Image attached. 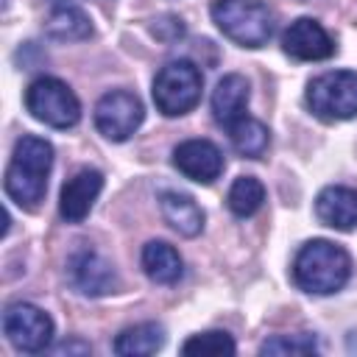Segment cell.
<instances>
[{"label":"cell","instance_id":"e0dca14e","mask_svg":"<svg viewBox=\"0 0 357 357\" xmlns=\"http://www.w3.org/2000/svg\"><path fill=\"white\" fill-rule=\"evenodd\" d=\"M162 346H165V326L156 321L126 326L114 337V354L120 357H148L156 354Z\"/></svg>","mask_w":357,"mask_h":357},{"label":"cell","instance_id":"9c48e42d","mask_svg":"<svg viewBox=\"0 0 357 357\" xmlns=\"http://www.w3.org/2000/svg\"><path fill=\"white\" fill-rule=\"evenodd\" d=\"M67 279H70L73 290H78L81 296H89V298H100L117 287V273H114L112 262L92 248H78L70 254Z\"/></svg>","mask_w":357,"mask_h":357},{"label":"cell","instance_id":"7402d4cb","mask_svg":"<svg viewBox=\"0 0 357 357\" xmlns=\"http://www.w3.org/2000/svg\"><path fill=\"white\" fill-rule=\"evenodd\" d=\"M318 337L315 335H276L259 346V354H315Z\"/></svg>","mask_w":357,"mask_h":357},{"label":"cell","instance_id":"ba28073f","mask_svg":"<svg viewBox=\"0 0 357 357\" xmlns=\"http://www.w3.org/2000/svg\"><path fill=\"white\" fill-rule=\"evenodd\" d=\"M142 100L126 89H112L95 103V128L112 142H126L142 126Z\"/></svg>","mask_w":357,"mask_h":357},{"label":"cell","instance_id":"ffe728a7","mask_svg":"<svg viewBox=\"0 0 357 357\" xmlns=\"http://www.w3.org/2000/svg\"><path fill=\"white\" fill-rule=\"evenodd\" d=\"M226 204H229V209H231L237 218H251V215L259 212L262 204H265V187H262V181L254 178V176H240V178H234V184L229 187Z\"/></svg>","mask_w":357,"mask_h":357},{"label":"cell","instance_id":"4fadbf2b","mask_svg":"<svg viewBox=\"0 0 357 357\" xmlns=\"http://www.w3.org/2000/svg\"><path fill=\"white\" fill-rule=\"evenodd\" d=\"M315 215L329 229L351 231L357 226V190L343 184L324 187L315 198Z\"/></svg>","mask_w":357,"mask_h":357},{"label":"cell","instance_id":"ac0fdd59","mask_svg":"<svg viewBox=\"0 0 357 357\" xmlns=\"http://www.w3.org/2000/svg\"><path fill=\"white\" fill-rule=\"evenodd\" d=\"M47 33L59 42H81L92 36V22L78 6H56L45 22Z\"/></svg>","mask_w":357,"mask_h":357},{"label":"cell","instance_id":"cb8c5ba5","mask_svg":"<svg viewBox=\"0 0 357 357\" xmlns=\"http://www.w3.org/2000/svg\"><path fill=\"white\" fill-rule=\"evenodd\" d=\"M53 351H56V354H73V351L86 354V351H92V349H89V343H75V340H70V343H59Z\"/></svg>","mask_w":357,"mask_h":357},{"label":"cell","instance_id":"44dd1931","mask_svg":"<svg viewBox=\"0 0 357 357\" xmlns=\"http://www.w3.org/2000/svg\"><path fill=\"white\" fill-rule=\"evenodd\" d=\"M237 346L231 340L229 332H220V329H212V332H201V335H192L181 343V354L187 357H204V354H234Z\"/></svg>","mask_w":357,"mask_h":357},{"label":"cell","instance_id":"8fae6325","mask_svg":"<svg viewBox=\"0 0 357 357\" xmlns=\"http://www.w3.org/2000/svg\"><path fill=\"white\" fill-rule=\"evenodd\" d=\"M173 165L190 181L212 184L223 173V153L209 139H184L173 148Z\"/></svg>","mask_w":357,"mask_h":357},{"label":"cell","instance_id":"277c9868","mask_svg":"<svg viewBox=\"0 0 357 357\" xmlns=\"http://www.w3.org/2000/svg\"><path fill=\"white\" fill-rule=\"evenodd\" d=\"M201 89H204L201 70L192 61L178 59V61L165 64L156 73L151 95H153L156 109L165 117H181V114H187V112H192L198 106Z\"/></svg>","mask_w":357,"mask_h":357},{"label":"cell","instance_id":"3957f363","mask_svg":"<svg viewBox=\"0 0 357 357\" xmlns=\"http://www.w3.org/2000/svg\"><path fill=\"white\" fill-rule=\"evenodd\" d=\"M212 22L240 47H262L273 33V11L262 0H215Z\"/></svg>","mask_w":357,"mask_h":357},{"label":"cell","instance_id":"52a82bcc","mask_svg":"<svg viewBox=\"0 0 357 357\" xmlns=\"http://www.w3.org/2000/svg\"><path fill=\"white\" fill-rule=\"evenodd\" d=\"M3 335L17 351H45L53 340V318L28 301H14L3 312Z\"/></svg>","mask_w":357,"mask_h":357},{"label":"cell","instance_id":"6da1fadb","mask_svg":"<svg viewBox=\"0 0 357 357\" xmlns=\"http://www.w3.org/2000/svg\"><path fill=\"white\" fill-rule=\"evenodd\" d=\"M53 167V145L42 137L25 134L14 142L11 162L6 167L3 190L20 209H39L47 192V176Z\"/></svg>","mask_w":357,"mask_h":357},{"label":"cell","instance_id":"d6986e66","mask_svg":"<svg viewBox=\"0 0 357 357\" xmlns=\"http://www.w3.org/2000/svg\"><path fill=\"white\" fill-rule=\"evenodd\" d=\"M229 139H231V148H234L240 156L259 159V156L268 151L271 131H268L265 123H259V120H254V117H240L237 123L229 126Z\"/></svg>","mask_w":357,"mask_h":357},{"label":"cell","instance_id":"7c38bea8","mask_svg":"<svg viewBox=\"0 0 357 357\" xmlns=\"http://www.w3.org/2000/svg\"><path fill=\"white\" fill-rule=\"evenodd\" d=\"M100 190H103V176H100V170H95V167L78 170V173H75L73 178H67L64 187H61V195H59V215H61L67 223H81V220L92 212V206H95Z\"/></svg>","mask_w":357,"mask_h":357},{"label":"cell","instance_id":"7a4b0ae2","mask_svg":"<svg viewBox=\"0 0 357 357\" xmlns=\"http://www.w3.org/2000/svg\"><path fill=\"white\" fill-rule=\"evenodd\" d=\"M351 276V257L332 240H307L293 259V282L312 296L337 293Z\"/></svg>","mask_w":357,"mask_h":357},{"label":"cell","instance_id":"8992f818","mask_svg":"<svg viewBox=\"0 0 357 357\" xmlns=\"http://www.w3.org/2000/svg\"><path fill=\"white\" fill-rule=\"evenodd\" d=\"M307 106L326 123L357 117V73L332 70L307 84Z\"/></svg>","mask_w":357,"mask_h":357},{"label":"cell","instance_id":"5b68a950","mask_svg":"<svg viewBox=\"0 0 357 357\" xmlns=\"http://www.w3.org/2000/svg\"><path fill=\"white\" fill-rule=\"evenodd\" d=\"M25 109L33 120L50 128H73L81 120V103L75 92L53 75H39L25 89Z\"/></svg>","mask_w":357,"mask_h":357},{"label":"cell","instance_id":"9a60e30c","mask_svg":"<svg viewBox=\"0 0 357 357\" xmlns=\"http://www.w3.org/2000/svg\"><path fill=\"white\" fill-rule=\"evenodd\" d=\"M159 206L165 220L170 223L173 231L181 237H195L204 229V209L195 204L192 195L178 192V190H162L159 192Z\"/></svg>","mask_w":357,"mask_h":357},{"label":"cell","instance_id":"30bf717a","mask_svg":"<svg viewBox=\"0 0 357 357\" xmlns=\"http://www.w3.org/2000/svg\"><path fill=\"white\" fill-rule=\"evenodd\" d=\"M282 50L298 61H321L335 53V42L321 22H315L312 17H298L284 28Z\"/></svg>","mask_w":357,"mask_h":357},{"label":"cell","instance_id":"603a6c76","mask_svg":"<svg viewBox=\"0 0 357 357\" xmlns=\"http://www.w3.org/2000/svg\"><path fill=\"white\" fill-rule=\"evenodd\" d=\"M151 33H153L156 39H162V42H178V39L187 33V28H184V20H181V17H176V14H165V17L153 20Z\"/></svg>","mask_w":357,"mask_h":357},{"label":"cell","instance_id":"2e32d148","mask_svg":"<svg viewBox=\"0 0 357 357\" xmlns=\"http://www.w3.org/2000/svg\"><path fill=\"white\" fill-rule=\"evenodd\" d=\"M142 271L156 284H176L184 276V259L170 243L151 240L142 248Z\"/></svg>","mask_w":357,"mask_h":357},{"label":"cell","instance_id":"5bb4252c","mask_svg":"<svg viewBox=\"0 0 357 357\" xmlns=\"http://www.w3.org/2000/svg\"><path fill=\"white\" fill-rule=\"evenodd\" d=\"M248 81L240 75V73H229L218 81V86L212 89V117L218 126H231L237 123L240 117H245V106H248Z\"/></svg>","mask_w":357,"mask_h":357}]
</instances>
